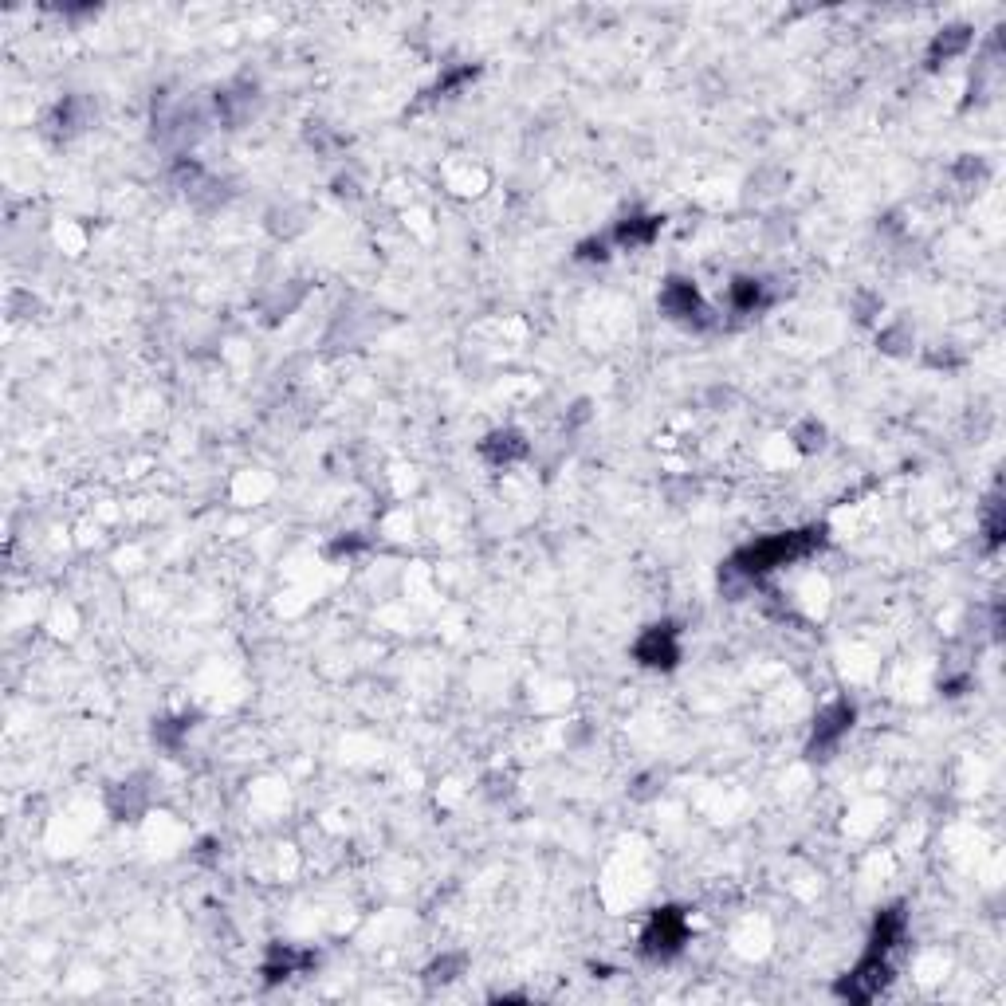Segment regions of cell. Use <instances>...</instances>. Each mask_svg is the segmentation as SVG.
<instances>
[{"mask_svg":"<svg viewBox=\"0 0 1006 1006\" xmlns=\"http://www.w3.org/2000/svg\"><path fill=\"white\" fill-rule=\"evenodd\" d=\"M523 441L515 437V433H496L488 445H484V452L492 456V460H511V456H523Z\"/></svg>","mask_w":1006,"mask_h":1006,"instance_id":"10","label":"cell"},{"mask_svg":"<svg viewBox=\"0 0 1006 1006\" xmlns=\"http://www.w3.org/2000/svg\"><path fill=\"white\" fill-rule=\"evenodd\" d=\"M889 983V963H885V955L881 951H869L861 963H857V971L841 983L838 991L845 999H857V1003H865V999H873L881 987Z\"/></svg>","mask_w":1006,"mask_h":1006,"instance_id":"2","label":"cell"},{"mask_svg":"<svg viewBox=\"0 0 1006 1006\" xmlns=\"http://www.w3.org/2000/svg\"><path fill=\"white\" fill-rule=\"evenodd\" d=\"M688 940V924H684V916L669 908V912H661L653 924H649V932H645V955H653V959H669L680 951V944Z\"/></svg>","mask_w":1006,"mask_h":1006,"instance_id":"3","label":"cell"},{"mask_svg":"<svg viewBox=\"0 0 1006 1006\" xmlns=\"http://www.w3.org/2000/svg\"><path fill=\"white\" fill-rule=\"evenodd\" d=\"M971 44V28H948L944 36H936V44H932V63H940V59H951L955 52H963Z\"/></svg>","mask_w":1006,"mask_h":1006,"instance_id":"8","label":"cell"},{"mask_svg":"<svg viewBox=\"0 0 1006 1006\" xmlns=\"http://www.w3.org/2000/svg\"><path fill=\"white\" fill-rule=\"evenodd\" d=\"M731 303H735L739 311H755V307L763 303V283L759 280H735V287H731Z\"/></svg>","mask_w":1006,"mask_h":1006,"instance_id":"9","label":"cell"},{"mask_svg":"<svg viewBox=\"0 0 1006 1006\" xmlns=\"http://www.w3.org/2000/svg\"><path fill=\"white\" fill-rule=\"evenodd\" d=\"M849 724H853V708H849V704H834V708L822 716L818 731H814V751H818V747H834L841 735L849 731Z\"/></svg>","mask_w":1006,"mask_h":1006,"instance_id":"6","label":"cell"},{"mask_svg":"<svg viewBox=\"0 0 1006 1006\" xmlns=\"http://www.w3.org/2000/svg\"><path fill=\"white\" fill-rule=\"evenodd\" d=\"M637 657L653 669H672L680 649H676V629L672 625H653L641 641H637Z\"/></svg>","mask_w":1006,"mask_h":1006,"instance_id":"4","label":"cell"},{"mask_svg":"<svg viewBox=\"0 0 1006 1006\" xmlns=\"http://www.w3.org/2000/svg\"><path fill=\"white\" fill-rule=\"evenodd\" d=\"M657 228H661V221L657 217H637V221H625L621 228H617V244H649L653 236H657Z\"/></svg>","mask_w":1006,"mask_h":1006,"instance_id":"7","label":"cell"},{"mask_svg":"<svg viewBox=\"0 0 1006 1006\" xmlns=\"http://www.w3.org/2000/svg\"><path fill=\"white\" fill-rule=\"evenodd\" d=\"M818 543H822V531H786V535H775V539L743 547L735 555V562H731V570L743 574V578H755V574H767L775 566H786V562L810 555Z\"/></svg>","mask_w":1006,"mask_h":1006,"instance_id":"1","label":"cell"},{"mask_svg":"<svg viewBox=\"0 0 1006 1006\" xmlns=\"http://www.w3.org/2000/svg\"><path fill=\"white\" fill-rule=\"evenodd\" d=\"M661 303H665V311H669L672 319H688V323H700V315H704V303H700V295H696V287L684 280H669L665 283V291H661Z\"/></svg>","mask_w":1006,"mask_h":1006,"instance_id":"5","label":"cell"}]
</instances>
